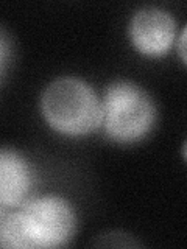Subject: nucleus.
Masks as SVG:
<instances>
[{
    "label": "nucleus",
    "mask_w": 187,
    "mask_h": 249,
    "mask_svg": "<svg viewBox=\"0 0 187 249\" xmlns=\"http://www.w3.org/2000/svg\"><path fill=\"white\" fill-rule=\"evenodd\" d=\"M72 202L56 193L39 195L19 206L0 223V246L16 249L61 248L76 232Z\"/></svg>",
    "instance_id": "nucleus-1"
},
{
    "label": "nucleus",
    "mask_w": 187,
    "mask_h": 249,
    "mask_svg": "<svg viewBox=\"0 0 187 249\" xmlns=\"http://www.w3.org/2000/svg\"><path fill=\"white\" fill-rule=\"evenodd\" d=\"M41 114L49 126L62 136H86L101 126V98L78 76H59L45 86Z\"/></svg>",
    "instance_id": "nucleus-2"
},
{
    "label": "nucleus",
    "mask_w": 187,
    "mask_h": 249,
    "mask_svg": "<svg viewBox=\"0 0 187 249\" xmlns=\"http://www.w3.org/2000/svg\"><path fill=\"white\" fill-rule=\"evenodd\" d=\"M101 126L115 143H136L151 132L158 107L142 86L130 80L108 84L101 98Z\"/></svg>",
    "instance_id": "nucleus-3"
},
{
    "label": "nucleus",
    "mask_w": 187,
    "mask_h": 249,
    "mask_svg": "<svg viewBox=\"0 0 187 249\" xmlns=\"http://www.w3.org/2000/svg\"><path fill=\"white\" fill-rule=\"evenodd\" d=\"M128 36L140 54L150 58L164 56L175 44L176 19L164 8L142 6L132 14Z\"/></svg>",
    "instance_id": "nucleus-4"
},
{
    "label": "nucleus",
    "mask_w": 187,
    "mask_h": 249,
    "mask_svg": "<svg viewBox=\"0 0 187 249\" xmlns=\"http://www.w3.org/2000/svg\"><path fill=\"white\" fill-rule=\"evenodd\" d=\"M33 182V170L25 156L13 148L0 146V206H22L30 199Z\"/></svg>",
    "instance_id": "nucleus-5"
},
{
    "label": "nucleus",
    "mask_w": 187,
    "mask_h": 249,
    "mask_svg": "<svg viewBox=\"0 0 187 249\" xmlns=\"http://www.w3.org/2000/svg\"><path fill=\"white\" fill-rule=\"evenodd\" d=\"M10 54H11L10 39L3 33V30L0 28V72H2L3 67L6 66L8 59H10Z\"/></svg>",
    "instance_id": "nucleus-6"
},
{
    "label": "nucleus",
    "mask_w": 187,
    "mask_h": 249,
    "mask_svg": "<svg viewBox=\"0 0 187 249\" xmlns=\"http://www.w3.org/2000/svg\"><path fill=\"white\" fill-rule=\"evenodd\" d=\"M186 35H187V28L183 27L181 31H179V36L175 39V47H176V50H178V54H179V58H181L183 61V64H186V61H187V52H186Z\"/></svg>",
    "instance_id": "nucleus-7"
},
{
    "label": "nucleus",
    "mask_w": 187,
    "mask_h": 249,
    "mask_svg": "<svg viewBox=\"0 0 187 249\" xmlns=\"http://www.w3.org/2000/svg\"><path fill=\"white\" fill-rule=\"evenodd\" d=\"M0 73H2V72H0Z\"/></svg>",
    "instance_id": "nucleus-8"
}]
</instances>
